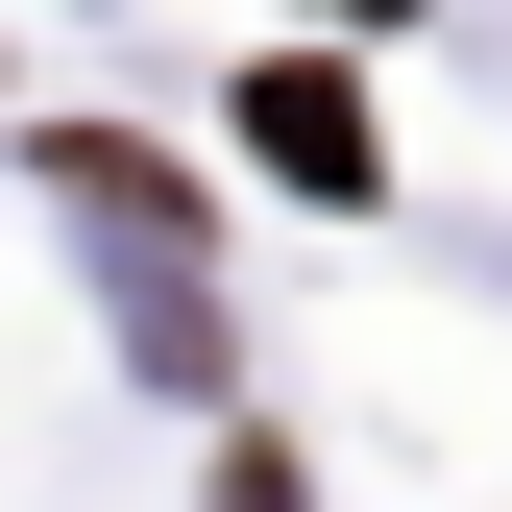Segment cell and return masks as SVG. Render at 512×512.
<instances>
[{
    "mask_svg": "<svg viewBox=\"0 0 512 512\" xmlns=\"http://www.w3.org/2000/svg\"><path fill=\"white\" fill-rule=\"evenodd\" d=\"M49 196H74L122 269H196V196H171V147H98V122H74V147H49Z\"/></svg>",
    "mask_w": 512,
    "mask_h": 512,
    "instance_id": "1",
    "label": "cell"
},
{
    "mask_svg": "<svg viewBox=\"0 0 512 512\" xmlns=\"http://www.w3.org/2000/svg\"><path fill=\"white\" fill-rule=\"evenodd\" d=\"M244 147H269L293 196H366V98H342V74H293V49L244 74Z\"/></svg>",
    "mask_w": 512,
    "mask_h": 512,
    "instance_id": "2",
    "label": "cell"
},
{
    "mask_svg": "<svg viewBox=\"0 0 512 512\" xmlns=\"http://www.w3.org/2000/svg\"><path fill=\"white\" fill-rule=\"evenodd\" d=\"M122 342H147V391H220V293H196V269H147V293H122Z\"/></svg>",
    "mask_w": 512,
    "mask_h": 512,
    "instance_id": "3",
    "label": "cell"
}]
</instances>
